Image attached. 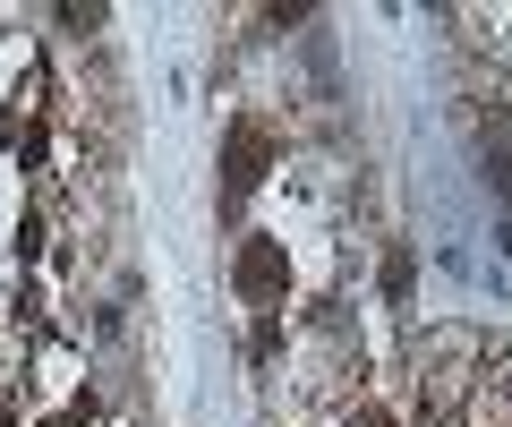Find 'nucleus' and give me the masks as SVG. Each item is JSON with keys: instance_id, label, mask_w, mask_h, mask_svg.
I'll list each match as a JSON object with an SVG mask.
<instances>
[{"instance_id": "obj_1", "label": "nucleus", "mask_w": 512, "mask_h": 427, "mask_svg": "<svg viewBox=\"0 0 512 427\" xmlns=\"http://www.w3.org/2000/svg\"><path fill=\"white\" fill-rule=\"evenodd\" d=\"M274 163H282V129L256 103H239L231 120H222V154H214V223L231 231H248V205H256V188L274 180Z\"/></svg>"}, {"instance_id": "obj_2", "label": "nucleus", "mask_w": 512, "mask_h": 427, "mask_svg": "<svg viewBox=\"0 0 512 427\" xmlns=\"http://www.w3.org/2000/svg\"><path fill=\"white\" fill-rule=\"evenodd\" d=\"M231 299L256 316V325H274L291 308V240L274 231H239L231 240Z\"/></svg>"}, {"instance_id": "obj_5", "label": "nucleus", "mask_w": 512, "mask_h": 427, "mask_svg": "<svg viewBox=\"0 0 512 427\" xmlns=\"http://www.w3.org/2000/svg\"><path fill=\"white\" fill-rule=\"evenodd\" d=\"M495 248H504V257H512V205H504V214H495Z\"/></svg>"}, {"instance_id": "obj_4", "label": "nucleus", "mask_w": 512, "mask_h": 427, "mask_svg": "<svg viewBox=\"0 0 512 427\" xmlns=\"http://www.w3.org/2000/svg\"><path fill=\"white\" fill-rule=\"evenodd\" d=\"M410 274H419L410 240H384V308H410Z\"/></svg>"}, {"instance_id": "obj_3", "label": "nucleus", "mask_w": 512, "mask_h": 427, "mask_svg": "<svg viewBox=\"0 0 512 427\" xmlns=\"http://www.w3.org/2000/svg\"><path fill=\"white\" fill-rule=\"evenodd\" d=\"M299 52H308L316 103H342V69H333V35H325V26H308V35H299Z\"/></svg>"}]
</instances>
